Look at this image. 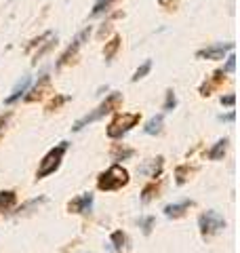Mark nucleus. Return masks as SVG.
Returning a JSON list of instances; mask_svg holds the SVG:
<instances>
[{
  "label": "nucleus",
  "mask_w": 240,
  "mask_h": 253,
  "mask_svg": "<svg viewBox=\"0 0 240 253\" xmlns=\"http://www.w3.org/2000/svg\"><path fill=\"white\" fill-rule=\"evenodd\" d=\"M198 228H200V234H202V239H211V236L215 234H219L223 228H226V219H223V215H219L217 211H204V213H200V217H198Z\"/></svg>",
  "instance_id": "5"
},
{
  "label": "nucleus",
  "mask_w": 240,
  "mask_h": 253,
  "mask_svg": "<svg viewBox=\"0 0 240 253\" xmlns=\"http://www.w3.org/2000/svg\"><path fill=\"white\" fill-rule=\"evenodd\" d=\"M228 144H230V139H219L217 144H215L211 150H209V158L211 161H221L223 156H226V152H228Z\"/></svg>",
  "instance_id": "19"
},
{
  "label": "nucleus",
  "mask_w": 240,
  "mask_h": 253,
  "mask_svg": "<svg viewBox=\"0 0 240 253\" xmlns=\"http://www.w3.org/2000/svg\"><path fill=\"white\" fill-rule=\"evenodd\" d=\"M120 106H122V93H118V91L110 93L108 97L93 110V112H89V114L82 116V118H78V121L74 123V126H72V131H76V133L82 131L84 126L93 125L95 121H99V118H103L106 114H112V112H116V110H120Z\"/></svg>",
  "instance_id": "1"
},
{
  "label": "nucleus",
  "mask_w": 240,
  "mask_h": 253,
  "mask_svg": "<svg viewBox=\"0 0 240 253\" xmlns=\"http://www.w3.org/2000/svg\"><path fill=\"white\" fill-rule=\"evenodd\" d=\"M150 70H152V59H146L137 70H135V74H133L131 81H133V83H137V81H141V78H146V76L150 74Z\"/></svg>",
  "instance_id": "23"
},
{
  "label": "nucleus",
  "mask_w": 240,
  "mask_h": 253,
  "mask_svg": "<svg viewBox=\"0 0 240 253\" xmlns=\"http://www.w3.org/2000/svg\"><path fill=\"white\" fill-rule=\"evenodd\" d=\"M114 2H116V0H97L95 6H93V11H91V17H97V15H101V13H108L110 6Z\"/></svg>",
  "instance_id": "22"
},
{
  "label": "nucleus",
  "mask_w": 240,
  "mask_h": 253,
  "mask_svg": "<svg viewBox=\"0 0 240 253\" xmlns=\"http://www.w3.org/2000/svg\"><path fill=\"white\" fill-rule=\"evenodd\" d=\"M162 125H164V116L158 114V116L150 118V121L146 123V126H143V133H148V135H160V133H162Z\"/></svg>",
  "instance_id": "16"
},
{
  "label": "nucleus",
  "mask_w": 240,
  "mask_h": 253,
  "mask_svg": "<svg viewBox=\"0 0 240 253\" xmlns=\"http://www.w3.org/2000/svg\"><path fill=\"white\" fill-rule=\"evenodd\" d=\"M219 121H234V112H230L226 116H219Z\"/></svg>",
  "instance_id": "30"
},
{
  "label": "nucleus",
  "mask_w": 240,
  "mask_h": 253,
  "mask_svg": "<svg viewBox=\"0 0 240 253\" xmlns=\"http://www.w3.org/2000/svg\"><path fill=\"white\" fill-rule=\"evenodd\" d=\"M141 121V112H116L114 118L108 125V137L110 139H122L133 126H137Z\"/></svg>",
  "instance_id": "4"
},
{
  "label": "nucleus",
  "mask_w": 240,
  "mask_h": 253,
  "mask_svg": "<svg viewBox=\"0 0 240 253\" xmlns=\"http://www.w3.org/2000/svg\"><path fill=\"white\" fill-rule=\"evenodd\" d=\"M110 243H112V249H114V253H122L126 243H129V239H126V234L122 230H114L110 236Z\"/></svg>",
  "instance_id": "18"
},
{
  "label": "nucleus",
  "mask_w": 240,
  "mask_h": 253,
  "mask_svg": "<svg viewBox=\"0 0 240 253\" xmlns=\"http://www.w3.org/2000/svg\"><path fill=\"white\" fill-rule=\"evenodd\" d=\"M89 36H91V26H89V28H84L82 32H80V34L74 38V41H72V44L61 53V57H59V61H57V68H63L66 63L74 61V59H76V55H78V51L82 49V44L89 41Z\"/></svg>",
  "instance_id": "7"
},
{
  "label": "nucleus",
  "mask_w": 240,
  "mask_h": 253,
  "mask_svg": "<svg viewBox=\"0 0 240 253\" xmlns=\"http://www.w3.org/2000/svg\"><path fill=\"white\" fill-rule=\"evenodd\" d=\"M131 181V175L129 171H126L122 165H112V167H108L106 171L99 173L97 177V188L101 190V192H116V190L124 188L126 184Z\"/></svg>",
  "instance_id": "2"
},
{
  "label": "nucleus",
  "mask_w": 240,
  "mask_h": 253,
  "mask_svg": "<svg viewBox=\"0 0 240 253\" xmlns=\"http://www.w3.org/2000/svg\"><path fill=\"white\" fill-rule=\"evenodd\" d=\"M226 83V72L223 70H215V72L206 78V81L200 84V89H198V93L202 95V97H209V95L215 91V89H219V86Z\"/></svg>",
  "instance_id": "10"
},
{
  "label": "nucleus",
  "mask_w": 240,
  "mask_h": 253,
  "mask_svg": "<svg viewBox=\"0 0 240 253\" xmlns=\"http://www.w3.org/2000/svg\"><path fill=\"white\" fill-rule=\"evenodd\" d=\"M154 217H152V215H148V217H141L139 219V228H141V230H143V234H152V228H154Z\"/></svg>",
  "instance_id": "26"
},
{
  "label": "nucleus",
  "mask_w": 240,
  "mask_h": 253,
  "mask_svg": "<svg viewBox=\"0 0 240 253\" xmlns=\"http://www.w3.org/2000/svg\"><path fill=\"white\" fill-rule=\"evenodd\" d=\"M30 83H32V76H23L21 81H17V84L13 86L11 95H9V97H6V99H4V104H6V106H13V104H15V101H17V99H21L23 95H26V91L30 89Z\"/></svg>",
  "instance_id": "12"
},
{
  "label": "nucleus",
  "mask_w": 240,
  "mask_h": 253,
  "mask_svg": "<svg viewBox=\"0 0 240 253\" xmlns=\"http://www.w3.org/2000/svg\"><path fill=\"white\" fill-rule=\"evenodd\" d=\"M236 104V95L234 93H230V95H221V106H234Z\"/></svg>",
  "instance_id": "28"
},
{
  "label": "nucleus",
  "mask_w": 240,
  "mask_h": 253,
  "mask_svg": "<svg viewBox=\"0 0 240 253\" xmlns=\"http://www.w3.org/2000/svg\"><path fill=\"white\" fill-rule=\"evenodd\" d=\"M112 161H116V163H120V161H129L131 156H135V150L133 148H124L122 144H114V148H112Z\"/></svg>",
  "instance_id": "17"
},
{
  "label": "nucleus",
  "mask_w": 240,
  "mask_h": 253,
  "mask_svg": "<svg viewBox=\"0 0 240 253\" xmlns=\"http://www.w3.org/2000/svg\"><path fill=\"white\" fill-rule=\"evenodd\" d=\"M175 108H177V95H175V91H173V89H166L162 110H164V112H173Z\"/></svg>",
  "instance_id": "24"
},
{
  "label": "nucleus",
  "mask_w": 240,
  "mask_h": 253,
  "mask_svg": "<svg viewBox=\"0 0 240 253\" xmlns=\"http://www.w3.org/2000/svg\"><path fill=\"white\" fill-rule=\"evenodd\" d=\"M93 203H95V196L91 192H82L74 196L70 203H68V211L70 213H80V215H89L93 211Z\"/></svg>",
  "instance_id": "8"
},
{
  "label": "nucleus",
  "mask_w": 240,
  "mask_h": 253,
  "mask_svg": "<svg viewBox=\"0 0 240 253\" xmlns=\"http://www.w3.org/2000/svg\"><path fill=\"white\" fill-rule=\"evenodd\" d=\"M17 205V192L15 190H2L0 192V213H9Z\"/></svg>",
  "instance_id": "13"
},
{
  "label": "nucleus",
  "mask_w": 240,
  "mask_h": 253,
  "mask_svg": "<svg viewBox=\"0 0 240 253\" xmlns=\"http://www.w3.org/2000/svg\"><path fill=\"white\" fill-rule=\"evenodd\" d=\"M160 186H162V181H156V179H152L148 186H143V190H141V203H150V201H154L156 196H158V192H160Z\"/></svg>",
  "instance_id": "14"
},
{
  "label": "nucleus",
  "mask_w": 240,
  "mask_h": 253,
  "mask_svg": "<svg viewBox=\"0 0 240 253\" xmlns=\"http://www.w3.org/2000/svg\"><path fill=\"white\" fill-rule=\"evenodd\" d=\"M234 68H236V57H234V55H230V57H228V63H226V68H221L223 70V72H234Z\"/></svg>",
  "instance_id": "29"
},
{
  "label": "nucleus",
  "mask_w": 240,
  "mask_h": 253,
  "mask_svg": "<svg viewBox=\"0 0 240 253\" xmlns=\"http://www.w3.org/2000/svg\"><path fill=\"white\" fill-rule=\"evenodd\" d=\"M46 95H53V81L49 74H42L38 78V83L32 86L30 91H26L23 101H26V104H34V101H42Z\"/></svg>",
  "instance_id": "6"
},
{
  "label": "nucleus",
  "mask_w": 240,
  "mask_h": 253,
  "mask_svg": "<svg viewBox=\"0 0 240 253\" xmlns=\"http://www.w3.org/2000/svg\"><path fill=\"white\" fill-rule=\"evenodd\" d=\"M192 207H194V201H181V203L166 205V207H164V215L169 219H179V217L186 215Z\"/></svg>",
  "instance_id": "11"
},
{
  "label": "nucleus",
  "mask_w": 240,
  "mask_h": 253,
  "mask_svg": "<svg viewBox=\"0 0 240 253\" xmlns=\"http://www.w3.org/2000/svg\"><path fill=\"white\" fill-rule=\"evenodd\" d=\"M55 42H57V36H53V38H49V42H46L44 46H42V49H40V51H36V55H34V59H32V63H34V66H36V63L40 61V59H42L44 57V55L46 53H49L51 49H53V46H55Z\"/></svg>",
  "instance_id": "25"
},
{
  "label": "nucleus",
  "mask_w": 240,
  "mask_h": 253,
  "mask_svg": "<svg viewBox=\"0 0 240 253\" xmlns=\"http://www.w3.org/2000/svg\"><path fill=\"white\" fill-rule=\"evenodd\" d=\"M192 175V169H190V165H179L177 169H175V181H177L179 186H183L186 181L190 179Z\"/></svg>",
  "instance_id": "21"
},
{
  "label": "nucleus",
  "mask_w": 240,
  "mask_h": 253,
  "mask_svg": "<svg viewBox=\"0 0 240 253\" xmlns=\"http://www.w3.org/2000/svg\"><path fill=\"white\" fill-rule=\"evenodd\" d=\"M234 49V42H228V44H213V46H206V49H200L196 51V57L198 59H211V61H217L223 59L226 53Z\"/></svg>",
  "instance_id": "9"
},
{
  "label": "nucleus",
  "mask_w": 240,
  "mask_h": 253,
  "mask_svg": "<svg viewBox=\"0 0 240 253\" xmlns=\"http://www.w3.org/2000/svg\"><path fill=\"white\" fill-rule=\"evenodd\" d=\"M68 148H70V141H59L57 146H53L49 152L42 156V161H40V165H38V171H36V181L53 175V173L61 167L63 156H66Z\"/></svg>",
  "instance_id": "3"
},
{
  "label": "nucleus",
  "mask_w": 240,
  "mask_h": 253,
  "mask_svg": "<svg viewBox=\"0 0 240 253\" xmlns=\"http://www.w3.org/2000/svg\"><path fill=\"white\" fill-rule=\"evenodd\" d=\"M11 116H13V112H4V114H0V139H2V133H4L6 125H9V121H11Z\"/></svg>",
  "instance_id": "27"
},
{
  "label": "nucleus",
  "mask_w": 240,
  "mask_h": 253,
  "mask_svg": "<svg viewBox=\"0 0 240 253\" xmlns=\"http://www.w3.org/2000/svg\"><path fill=\"white\" fill-rule=\"evenodd\" d=\"M120 42H122V38H120L118 34H114V36H112L110 41L106 42V46H103V57H106V61H108V63H110L112 59H114V55L118 53Z\"/></svg>",
  "instance_id": "15"
},
{
  "label": "nucleus",
  "mask_w": 240,
  "mask_h": 253,
  "mask_svg": "<svg viewBox=\"0 0 240 253\" xmlns=\"http://www.w3.org/2000/svg\"><path fill=\"white\" fill-rule=\"evenodd\" d=\"M70 101V97L68 95H59V93H53V99L49 101V104L44 106V110L46 112H55V110H59L63 104H68Z\"/></svg>",
  "instance_id": "20"
}]
</instances>
